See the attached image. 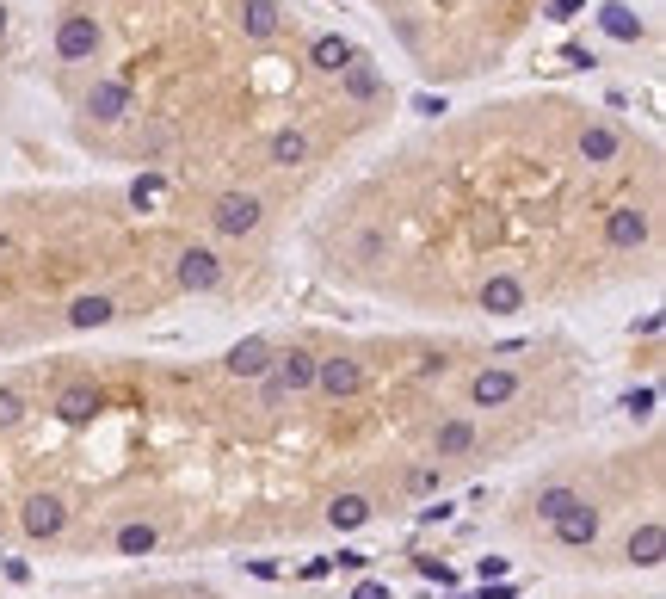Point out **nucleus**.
<instances>
[{"label": "nucleus", "mask_w": 666, "mask_h": 599, "mask_svg": "<svg viewBox=\"0 0 666 599\" xmlns=\"http://www.w3.org/2000/svg\"><path fill=\"white\" fill-rule=\"evenodd\" d=\"M210 217H216L222 235H247V229H259V198L253 192H222Z\"/></svg>", "instance_id": "obj_1"}, {"label": "nucleus", "mask_w": 666, "mask_h": 599, "mask_svg": "<svg viewBox=\"0 0 666 599\" xmlns=\"http://www.w3.org/2000/svg\"><path fill=\"white\" fill-rule=\"evenodd\" d=\"M272 359H278V346L272 340H259V334H247L241 346H229V359H222V365H229V377H266L272 371Z\"/></svg>", "instance_id": "obj_2"}, {"label": "nucleus", "mask_w": 666, "mask_h": 599, "mask_svg": "<svg viewBox=\"0 0 666 599\" xmlns=\"http://www.w3.org/2000/svg\"><path fill=\"white\" fill-rule=\"evenodd\" d=\"M315 383L340 402V396H358L364 390V365L358 359H315Z\"/></svg>", "instance_id": "obj_3"}, {"label": "nucleus", "mask_w": 666, "mask_h": 599, "mask_svg": "<svg viewBox=\"0 0 666 599\" xmlns=\"http://www.w3.org/2000/svg\"><path fill=\"white\" fill-rule=\"evenodd\" d=\"M580 161H592V167H605V161H617L623 155V130L617 124H580Z\"/></svg>", "instance_id": "obj_4"}, {"label": "nucleus", "mask_w": 666, "mask_h": 599, "mask_svg": "<svg viewBox=\"0 0 666 599\" xmlns=\"http://www.w3.org/2000/svg\"><path fill=\"white\" fill-rule=\"evenodd\" d=\"M179 285H185V291H216V285H222V260H216L210 248H185V254H179Z\"/></svg>", "instance_id": "obj_5"}, {"label": "nucleus", "mask_w": 666, "mask_h": 599, "mask_svg": "<svg viewBox=\"0 0 666 599\" xmlns=\"http://www.w3.org/2000/svg\"><path fill=\"white\" fill-rule=\"evenodd\" d=\"M19 525H25L31 538H56L62 525H68V507H62L56 495H31V501H25V513H19Z\"/></svg>", "instance_id": "obj_6"}, {"label": "nucleus", "mask_w": 666, "mask_h": 599, "mask_svg": "<svg viewBox=\"0 0 666 599\" xmlns=\"http://www.w3.org/2000/svg\"><path fill=\"white\" fill-rule=\"evenodd\" d=\"M605 241H611V248H642V241H648V210L617 204L605 217Z\"/></svg>", "instance_id": "obj_7"}, {"label": "nucleus", "mask_w": 666, "mask_h": 599, "mask_svg": "<svg viewBox=\"0 0 666 599\" xmlns=\"http://www.w3.org/2000/svg\"><path fill=\"white\" fill-rule=\"evenodd\" d=\"M592 538H599V507H574L555 519V544H568V550H592Z\"/></svg>", "instance_id": "obj_8"}, {"label": "nucleus", "mask_w": 666, "mask_h": 599, "mask_svg": "<svg viewBox=\"0 0 666 599\" xmlns=\"http://www.w3.org/2000/svg\"><path fill=\"white\" fill-rule=\"evenodd\" d=\"M512 396H518V377L500 371V365H494V371H481V377L469 383V402H475V408H506Z\"/></svg>", "instance_id": "obj_9"}, {"label": "nucleus", "mask_w": 666, "mask_h": 599, "mask_svg": "<svg viewBox=\"0 0 666 599\" xmlns=\"http://www.w3.org/2000/svg\"><path fill=\"white\" fill-rule=\"evenodd\" d=\"M481 309H488V315L525 309V285H518V278H488V285H481Z\"/></svg>", "instance_id": "obj_10"}, {"label": "nucleus", "mask_w": 666, "mask_h": 599, "mask_svg": "<svg viewBox=\"0 0 666 599\" xmlns=\"http://www.w3.org/2000/svg\"><path fill=\"white\" fill-rule=\"evenodd\" d=\"M660 544H666V532H660V519H648L642 532H629V544H623V556L636 562V569H654L660 562Z\"/></svg>", "instance_id": "obj_11"}, {"label": "nucleus", "mask_w": 666, "mask_h": 599, "mask_svg": "<svg viewBox=\"0 0 666 599\" xmlns=\"http://www.w3.org/2000/svg\"><path fill=\"white\" fill-rule=\"evenodd\" d=\"M93 408H99V390H93V383H74V390H62V396H56V414L68 420V427L93 420Z\"/></svg>", "instance_id": "obj_12"}, {"label": "nucleus", "mask_w": 666, "mask_h": 599, "mask_svg": "<svg viewBox=\"0 0 666 599\" xmlns=\"http://www.w3.org/2000/svg\"><path fill=\"white\" fill-rule=\"evenodd\" d=\"M432 451H438V457H463V451H475V427H469V420H438Z\"/></svg>", "instance_id": "obj_13"}, {"label": "nucleus", "mask_w": 666, "mask_h": 599, "mask_svg": "<svg viewBox=\"0 0 666 599\" xmlns=\"http://www.w3.org/2000/svg\"><path fill=\"white\" fill-rule=\"evenodd\" d=\"M370 513H377V507H370L364 495H340V501L327 507V525H333V532H358V525H364Z\"/></svg>", "instance_id": "obj_14"}, {"label": "nucleus", "mask_w": 666, "mask_h": 599, "mask_svg": "<svg viewBox=\"0 0 666 599\" xmlns=\"http://www.w3.org/2000/svg\"><path fill=\"white\" fill-rule=\"evenodd\" d=\"M340 93H346V99H377V93H383V75H377V68H370V62L358 56V62L346 68V81H340Z\"/></svg>", "instance_id": "obj_15"}, {"label": "nucleus", "mask_w": 666, "mask_h": 599, "mask_svg": "<svg viewBox=\"0 0 666 599\" xmlns=\"http://www.w3.org/2000/svg\"><path fill=\"white\" fill-rule=\"evenodd\" d=\"M531 507H537V519H549V525H555L562 513H574V507H580V495H574L568 482H555V488H543V495H537Z\"/></svg>", "instance_id": "obj_16"}, {"label": "nucleus", "mask_w": 666, "mask_h": 599, "mask_svg": "<svg viewBox=\"0 0 666 599\" xmlns=\"http://www.w3.org/2000/svg\"><path fill=\"white\" fill-rule=\"evenodd\" d=\"M241 25L253 38H272L278 31V0H241Z\"/></svg>", "instance_id": "obj_17"}, {"label": "nucleus", "mask_w": 666, "mask_h": 599, "mask_svg": "<svg viewBox=\"0 0 666 599\" xmlns=\"http://www.w3.org/2000/svg\"><path fill=\"white\" fill-rule=\"evenodd\" d=\"M68 322L74 328H105L111 322V297H74L68 303Z\"/></svg>", "instance_id": "obj_18"}, {"label": "nucleus", "mask_w": 666, "mask_h": 599, "mask_svg": "<svg viewBox=\"0 0 666 599\" xmlns=\"http://www.w3.org/2000/svg\"><path fill=\"white\" fill-rule=\"evenodd\" d=\"M296 161H309V136L303 130H278L272 136V167H296Z\"/></svg>", "instance_id": "obj_19"}, {"label": "nucleus", "mask_w": 666, "mask_h": 599, "mask_svg": "<svg viewBox=\"0 0 666 599\" xmlns=\"http://www.w3.org/2000/svg\"><path fill=\"white\" fill-rule=\"evenodd\" d=\"M118 550H124V556H148V550H155V525H124Z\"/></svg>", "instance_id": "obj_20"}, {"label": "nucleus", "mask_w": 666, "mask_h": 599, "mask_svg": "<svg viewBox=\"0 0 666 599\" xmlns=\"http://www.w3.org/2000/svg\"><path fill=\"white\" fill-rule=\"evenodd\" d=\"M25 420V396L19 390H0V427H19Z\"/></svg>", "instance_id": "obj_21"}, {"label": "nucleus", "mask_w": 666, "mask_h": 599, "mask_svg": "<svg viewBox=\"0 0 666 599\" xmlns=\"http://www.w3.org/2000/svg\"><path fill=\"white\" fill-rule=\"evenodd\" d=\"M414 569H420V575H432V581H451V569H444L438 556H414Z\"/></svg>", "instance_id": "obj_22"}, {"label": "nucleus", "mask_w": 666, "mask_h": 599, "mask_svg": "<svg viewBox=\"0 0 666 599\" xmlns=\"http://www.w3.org/2000/svg\"><path fill=\"white\" fill-rule=\"evenodd\" d=\"M407 488H414V495H432V488H438V470H414V476H407Z\"/></svg>", "instance_id": "obj_23"}, {"label": "nucleus", "mask_w": 666, "mask_h": 599, "mask_svg": "<svg viewBox=\"0 0 666 599\" xmlns=\"http://www.w3.org/2000/svg\"><path fill=\"white\" fill-rule=\"evenodd\" d=\"M623 408H629V414H654V390H636V396H629Z\"/></svg>", "instance_id": "obj_24"}, {"label": "nucleus", "mask_w": 666, "mask_h": 599, "mask_svg": "<svg viewBox=\"0 0 666 599\" xmlns=\"http://www.w3.org/2000/svg\"><path fill=\"white\" fill-rule=\"evenodd\" d=\"M352 599H389V587H383V581H358Z\"/></svg>", "instance_id": "obj_25"}, {"label": "nucleus", "mask_w": 666, "mask_h": 599, "mask_svg": "<svg viewBox=\"0 0 666 599\" xmlns=\"http://www.w3.org/2000/svg\"><path fill=\"white\" fill-rule=\"evenodd\" d=\"M0 31H7V7H0Z\"/></svg>", "instance_id": "obj_26"}]
</instances>
